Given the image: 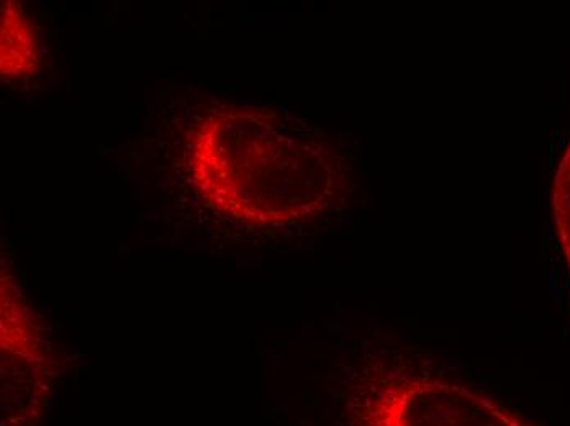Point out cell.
<instances>
[{
  "label": "cell",
  "mask_w": 570,
  "mask_h": 426,
  "mask_svg": "<svg viewBox=\"0 0 570 426\" xmlns=\"http://www.w3.org/2000/svg\"><path fill=\"white\" fill-rule=\"evenodd\" d=\"M194 187L222 214L283 225L325 212L340 184L338 156L273 112L210 117L193 141Z\"/></svg>",
  "instance_id": "6da1fadb"
},
{
  "label": "cell",
  "mask_w": 570,
  "mask_h": 426,
  "mask_svg": "<svg viewBox=\"0 0 570 426\" xmlns=\"http://www.w3.org/2000/svg\"><path fill=\"white\" fill-rule=\"evenodd\" d=\"M384 404L381 426H531L481 394L444 384H402Z\"/></svg>",
  "instance_id": "7a4b0ae2"
},
{
  "label": "cell",
  "mask_w": 570,
  "mask_h": 426,
  "mask_svg": "<svg viewBox=\"0 0 570 426\" xmlns=\"http://www.w3.org/2000/svg\"><path fill=\"white\" fill-rule=\"evenodd\" d=\"M2 75L29 76L37 69L38 41L33 23L16 2L2 9Z\"/></svg>",
  "instance_id": "3957f363"
},
{
  "label": "cell",
  "mask_w": 570,
  "mask_h": 426,
  "mask_svg": "<svg viewBox=\"0 0 570 426\" xmlns=\"http://www.w3.org/2000/svg\"><path fill=\"white\" fill-rule=\"evenodd\" d=\"M554 215L559 244H561L570 277V145L556 176Z\"/></svg>",
  "instance_id": "277c9868"
}]
</instances>
